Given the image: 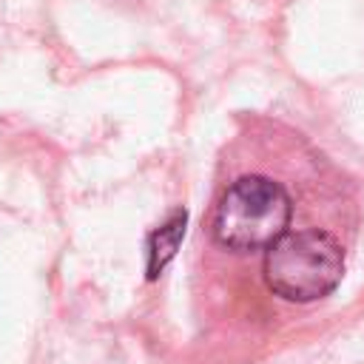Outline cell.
Masks as SVG:
<instances>
[{"mask_svg": "<svg viewBox=\"0 0 364 364\" xmlns=\"http://www.w3.org/2000/svg\"><path fill=\"white\" fill-rule=\"evenodd\" d=\"M293 222V199L282 182L264 173L233 179L216 199L210 233L216 245L236 253H253L273 245Z\"/></svg>", "mask_w": 364, "mask_h": 364, "instance_id": "cell-1", "label": "cell"}, {"mask_svg": "<svg viewBox=\"0 0 364 364\" xmlns=\"http://www.w3.org/2000/svg\"><path fill=\"white\" fill-rule=\"evenodd\" d=\"M264 284L284 301L307 304L330 296L344 276V247L321 228L284 230L264 247Z\"/></svg>", "mask_w": 364, "mask_h": 364, "instance_id": "cell-2", "label": "cell"}, {"mask_svg": "<svg viewBox=\"0 0 364 364\" xmlns=\"http://www.w3.org/2000/svg\"><path fill=\"white\" fill-rule=\"evenodd\" d=\"M185 225H188V213L185 210H173L151 236H148V264H145V273L148 279H156L168 262L176 256L179 250V242L185 236Z\"/></svg>", "mask_w": 364, "mask_h": 364, "instance_id": "cell-3", "label": "cell"}]
</instances>
